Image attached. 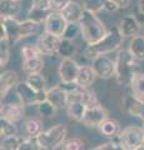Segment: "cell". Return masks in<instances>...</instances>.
<instances>
[{"label": "cell", "instance_id": "obj_32", "mask_svg": "<svg viewBox=\"0 0 144 150\" xmlns=\"http://www.w3.org/2000/svg\"><path fill=\"white\" fill-rule=\"evenodd\" d=\"M106 0H83V8L88 11L98 14L101 10H105Z\"/></svg>", "mask_w": 144, "mask_h": 150}, {"label": "cell", "instance_id": "obj_21", "mask_svg": "<svg viewBox=\"0 0 144 150\" xmlns=\"http://www.w3.org/2000/svg\"><path fill=\"white\" fill-rule=\"evenodd\" d=\"M21 11L19 0H1L0 1V14L6 18H16Z\"/></svg>", "mask_w": 144, "mask_h": 150}, {"label": "cell", "instance_id": "obj_42", "mask_svg": "<svg viewBox=\"0 0 144 150\" xmlns=\"http://www.w3.org/2000/svg\"><path fill=\"white\" fill-rule=\"evenodd\" d=\"M138 11L144 16V0H138Z\"/></svg>", "mask_w": 144, "mask_h": 150}, {"label": "cell", "instance_id": "obj_36", "mask_svg": "<svg viewBox=\"0 0 144 150\" xmlns=\"http://www.w3.org/2000/svg\"><path fill=\"white\" fill-rule=\"evenodd\" d=\"M62 150H85V143L80 138H69L62 145Z\"/></svg>", "mask_w": 144, "mask_h": 150}, {"label": "cell", "instance_id": "obj_3", "mask_svg": "<svg viewBox=\"0 0 144 150\" xmlns=\"http://www.w3.org/2000/svg\"><path fill=\"white\" fill-rule=\"evenodd\" d=\"M115 62V83L120 86L131 85L132 79L137 73L138 63L129 49H120L114 59Z\"/></svg>", "mask_w": 144, "mask_h": 150}, {"label": "cell", "instance_id": "obj_26", "mask_svg": "<svg viewBox=\"0 0 144 150\" xmlns=\"http://www.w3.org/2000/svg\"><path fill=\"white\" fill-rule=\"evenodd\" d=\"M129 86H131L132 94L134 96L144 100V73L137 71L135 75L133 76L132 83Z\"/></svg>", "mask_w": 144, "mask_h": 150}, {"label": "cell", "instance_id": "obj_17", "mask_svg": "<svg viewBox=\"0 0 144 150\" xmlns=\"http://www.w3.org/2000/svg\"><path fill=\"white\" fill-rule=\"evenodd\" d=\"M19 83V75L15 70H5L0 74V95L4 96L5 94L16 86Z\"/></svg>", "mask_w": 144, "mask_h": 150}, {"label": "cell", "instance_id": "obj_12", "mask_svg": "<svg viewBox=\"0 0 144 150\" xmlns=\"http://www.w3.org/2000/svg\"><path fill=\"white\" fill-rule=\"evenodd\" d=\"M106 118H108V112L99 103L94 106L88 108L84 114V118L82 120V124H84L88 128H99V125Z\"/></svg>", "mask_w": 144, "mask_h": 150}, {"label": "cell", "instance_id": "obj_28", "mask_svg": "<svg viewBox=\"0 0 144 150\" xmlns=\"http://www.w3.org/2000/svg\"><path fill=\"white\" fill-rule=\"evenodd\" d=\"M77 45L73 43V40L68 39H62V43L59 46V55L62 58H74V55L77 54Z\"/></svg>", "mask_w": 144, "mask_h": 150}, {"label": "cell", "instance_id": "obj_25", "mask_svg": "<svg viewBox=\"0 0 144 150\" xmlns=\"http://www.w3.org/2000/svg\"><path fill=\"white\" fill-rule=\"evenodd\" d=\"M129 51L137 60H144V35H135L131 38Z\"/></svg>", "mask_w": 144, "mask_h": 150}, {"label": "cell", "instance_id": "obj_15", "mask_svg": "<svg viewBox=\"0 0 144 150\" xmlns=\"http://www.w3.org/2000/svg\"><path fill=\"white\" fill-rule=\"evenodd\" d=\"M142 23L138 20L135 15H127L124 16L119 23V30L124 38H133L138 35L140 31Z\"/></svg>", "mask_w": 144, "mask_h": 150}, {"label": "cell", "instance_id": "obj_29", "mask_svg": "<svg viewBox=\"0 0 144 150\" xmlns=\"http://www.w3.org/2000/svg\"><path fill=\"white\" fill-rule=\"evenodd\" d=\"M36 110H38V114L41 116V118L49 119V118H52V116L55 115V111L58 109L49 100H44L36 105Z\"/></svg>", "mask_w": 144, "mask_h": 150}, {"label": "cell", "instance_id": "obj_46", "mask_svg": "<svg viewBox=\"0 0 144 150\" xmlns=\"http://www.w3.org/2000/svg\"><path fill=\"white\" fill-rule=\"evenodd\" d=\"M19 1H20V0H19Z\"/></svg>", "mask_w": 144, "mask_h": 150}, {"label": "cell", "instance_id": "obj_7", "mask_svg": "<svg viewBox=\"0 0 144 150\" xmlns=\"http://www.w3.org/2000/svg\"><path fill=\"white\" fill-rule=\"evenodd\" d=\"M63 38L53 35L50 33L43 31L36 39V46L39 48L43 56H57L59 55V46Z\"/></svg>", "mask_w": 144, "mask_h": 150}, {"label": "cell", "instance_id": "obj_11", "mask_svg": "<svg viewBox=\"0 0 144 150\" xmlns=\"http://www.w3.org/2000/svg\"><path fill=\"white\" fill-rule=\"evenodd\" d=\"M52 11L50 0H30V6L28 10V19L44 24L45 18Z\"/></svg>", "mask_w": 144, "mask_h": 150}, {"label": "cell", "instance_id": "obj_9", "mask_svg": "<svg viewBox=\"0 0 144 150\" xmlns=\"http://www.w3.org/2000/svg\"><path fill=\"white\" fill-rule=\"evenodd\" d=\"M67 25H68V21L62 15V13L52 10L48 14V16L45 18L43 28H44V31L63 38L64 31L67 29Z\"/></svg>", "mask_w": 144, "mask_h": 150}, {"label": "cell", "instance_id": "obj_18", "mask_svg": "<svg viewBox=\"0 0 144 150\" xmlns=\"http://www.w3.org/2000/svg\"><path fill=\"white\" fill-rule=\"evenodd\" d=\"M98 129H99V133L103 135L104 138H109V139L117 138L120 134V131H122L120 124L115 119H111L109 116L99 125Z\"/></svg>", "mask_w": 144, "mask_h": 150}, {"label": "cell", "instance_id": "obj_24", "mask_svg": "<svg viewBox=\"0 0 144 150\" xmlns=\"http://www.w3.org/2000/svg\"><path fill=\"white\" fill-rule=\"evenodd\" d=\"M24 131L28 138H38V135L43 131V123L40 119L29 118L24 120Z\"/></svg>", "mask_w": 144, "mask_h": 150}, {"label": "cell", "instance_id": "obj_37", "mask_svg": "<svg viewBox=\"0 0 144 150\" xmlns=\"http://www.w3.org/2000/svg\"><path fill=\"white\" fill-rule=\"evenodd\" d=\"M19 150H41L40 144L36 138H21L19 144Z\"/></svg>", "mask_w": 144, "mask_h": 150}, {"label": "cell", "instance_id": "obj_4", "mask_svg": "<svg viewBox=\"0 0 144 150\" xmlns=\"http://www.w3.org/2000/svg\"><path fill=\"white\" fill-rule=\"evenodd\" d=\"M67 135L68 129L65 128V125L58 124L49 128L48 130L41 131L36 140L43 150H57L67 140Z\"/></svg>", "mask_w": 144, "mask_h": 150}, {"label": "cell", "instance_id": "obj_38", "mask_svg": "<svg viewBox=\"0 0 144 150\" xmlns=\"http://www.w3.org/2000/svg\"><path fill=\"white\" fill-rule=\"evenodd\" d=\"M90 150H124V149L120 146V144L118 143L117 138H114V139H111V142L100 144V145H98V146L93 148Z\"/></svg>", "mask_w": 144, "mask_h": 150}, {"label": "cell", "instance_id": "obj_20", "mask_svg": "<svg viewBox=\"0 0 144 150\" xmlns=\"http://www.w3.org/2000/svg\"><path fill=\"white\" fill-rule=\"evenodd\" d=\"M95 78L98 76H96L92 65H80L77 84L82 88H90L93 85V83L95 81Z\"/></svg>", "mask_w": 144, "mask_h": 150}, {"label": "cell", "instance_id": "obj_30", "mask_svg": "<svg viewBox=\"0 0 144 150\" xmlns=\"http://www.w3.org/2000/svg\"><path fill=\"white\" fill-rule=\"evenodd\" d=\"M18 128L15 123H11L6 119H0V135L3 138H8V137H13V135H16Z\"/></svg>", "mask_w": 144, "mask_h": 150}, {"label": "cell", "instance_id": "obj_23", "mask_svg": "<svg viewBox=\"0 0 144 150\" xmlns=\"http://www.w3.org/2000/svg\"><path fill=\"white\" fill-rule=\"evenodd\" d=\"M41 26H43L41 23L34 21V20H31V19H26V20L20 21V39L23 40L29 36L36 35Z\"/></svg>", "mask_w": 144, "mask_h": 150}, {"label": "cell", "instance_id": "obj_44", "mask_svg": "<svg viewBox=\"0 0 144 150\" xmlns=\"http://www.w3.org/2000/svg\"><path fill=\"white\" fill-rule=\"evenodd\" d=\"M142 126H143V129H144V121H143V125Z\"/></svg>", "mask_w": 144, "mask_h": 150}, {"label": "cell", "instance_id": "obj_8", "mask_svg": "<svg viewBox=\"0 0 144 150\" xmlns=\"http://www.w3.org/2000/svg\"><path fill=\"white\" fill-rule=\"evenodd\" d=\"M80 65H79L73 58H62L59 64L58 74L62 84H73L77 83Z\"/></svg>", "mask_w": 144, "mask_h": 150}, {"label": "cell", "instance_id": "obj_39", "mask_svg": "<svg viewBox=\"0 0 144 150\" xmlns=\"http://www.w3.org/2000/svg\"><path fill=\"white\" fill-rule=\"evenodd\" d=\"M72 0H50L52 4V10L53 11H62Z\"/></svg>", "mask_w": 144, "mask_h": 150}, {"label": "cell", "instance_id": "obj_14", "mask_svg": "<svg viewBox=\"0 0 144 150\" xmlns=\"http://www.w3.org/2000/svg\"><path fill=\"white\" fill-rule=\"evenodd\" d=\"M69 93L63 85H57L46 90V100H49L57 109L67 108Z\"/></svg>", "mask_w": 144, "mask_h": 150}, {"label": "cell", "instance_id": "obj_1", "mask_svg": "<svg viewBox=\"0 0 144 150\" xmlns=\"http://www.w3.org/2000/svg\"><path fill=\"white\" fill-rule=\"evenodd\" d=\"M124 41V36L119 30V26H114L108 30L106 35L98 43L87 45L84 49V56L88 60H94L95 58L101 55H108L109 53L118 50Z\"/></svg>", "mask_w": 144, "mask_h": 150}, {"label": "cell", "instance_id": "obj_5", "mask_svg": "<svg viewBox=\"0 0 144 150\" xmlns=\"http://www.w3.org/2000/svg\"><path fill=\"white\" fill-rule=\"evenodd\" d=\"M118 143L124 150H133L144 144V129L143 126L129 125L124 128L117 137Z\"/></svg>", "mask_w": 144, "mask_h": 150}, {"label": "cell", "instance_id": "obj_33", "mask_svg": "<svg viewBox=\"0 0 144 150\" xmlns=\"http://www.w3.org/2000/svg\"><path fill=\"white\" fill-rule=\"evenodd\" d=\"M21 54V59L23 60H28V59H33L36 58V56H40L41 53L39 48L36 46V44H25L23 45V48L20 50Z\"/></svg>", "mask_w": 144, "mask_h": 150}, {"label": "cell", "instance_id": "obj_41", "mask_svg": "<svg viewBox=\"0 0 144 150\" xmlns=\"http://www.w3.org/2000/svg\"><path fill=\"white\" fill-rule=\"evenodd\" d=\"M119 8L115 5V4L111 1V0H106V4H105V11H109V13H115L118 11Z\"/></svg>", "mask_w": 144, "mask_h": 150}, {"label": "cell", "instance_id": "obj_40", "mask_svg": "<svg viewBox=\"0 0 144 150\" xmlns=\"http://www.w3.org/2000/svg\"><path fill=\"white\" fill-rule=\"evenodd\" d=\"M115 5H117L119 8V10L120 9H127L129 8V5H131V3H132V0H111Z\"/></svg>", "mask_w": 144, "mask_h": 150}, {"label": "cell", "instance_id": "obj_10", "mask_svg": "<svg viewBox=\"0 0 144 150\" xmlns=\"http://www.w3.org/2000/svg\"><path fill=\"white\" fill-rule=\"evenodd\" d=\"M92 67L94 69L96 76L104 80L114 78L115 74V62L108 55H101L92 60Z\"/></svg>", "mask_w": 144, "mask_h": 150}, {"label": "cell", "instance_id": "obj_45", "mask_svg": "<svg viewBox=\"0 0 144 150\" xmlns=\"http://www.w3.org/2000/svg\"><path fill=\"white\" fill-rule=\"evenodd\" d=\"M143 33H144V28H143Z\"/></svg>", "mask_w": 144, "mask_h": 150}, {"label": "cell", "instance_id": "obj_16", "mask_svg": "<svg viewBox=\"0 0 144 150\" xmlns=\"http://www.w3.org/2000/svg\"><path fill=\"white\" fill-rule=\"evenodd\" d=\"M123 106L125 112H128L129 115L135 116V118H139L144 121V100L143 99L135 98L134 95L127 96L124 99Z\"/></svg>", "mask_w": 144, "mask_h": 150}, {"label": "cell", "instance_id": "obj_34", "mask_svg": "<svg viewBox=\"0 0 144 150\" xmlns=\"http://www.w3.org/2000/svg\"><path fill=\"white\" fill-rule=\"evenodd\" d=\"M21 138L18 135H13V137L3 138L1 144H0V150H19Z\"/></svg>", "mask_w": 144, "mask_h": 150}, {"label": "cell", "instance_id": "obj_13", "mask_svg": "<svg viewBox=\"0 0 144 150\" xmlns=\"http://www.w3.org/2000/svg\"><path fill=\"white\" fill-rule=\"evenodd\" d=\"M24 105L21 103H11V104H1L0 115L3 119H6L11 123H18L24 118Z\"/></svg>", "mask_w": 144, "mask_h": 150}, {"label": "cell", "instance_id": "obj_43", "mask_svg": "<svg viewBox=\"0 0 144 150\" xmlns=\"http://www.w3.org/2000/svg\"><path fill=\"white\" fill-rule=\"evenodd\" d=\"M133 150H144V144H142L140 146H138V148H135V149H133Z\"/></svg>", "mask_w": 144, "mask_h": 150}, {"label": "cell", "instance_id": "obj_22", "mask_svg": "<svg viewBox=\"0 0 144 150\" xmlns=\"http://www.w3.org/2000/svg\"><path fill=\"white\" fill-rule=\"evenodd\" d=\"M44 59H43V55L40 56H36V58L33 59H28V60H23V64H21V69L25 74L30 75V74H38L41 73L44 69Z\"/></svg>", "mask_w": 144, "mask_h": 150}, {"label": "cell", "instance_id": "obj_19", "mask_svg": "<svg viewBox=\"0 0 144 150\" xmlns=\"http://www.w3.org/2000/svg\"><path fill=\"white\" fill-rule=\"evenodd\" d=\"M83 11H84L83 5H80L78 1H73L72 0L60 13H62V15L65 18L68 23H79Z\"/></svg>", "mask_w": 144, "mask_h": 150}, {"label": "cell", "instance_id": "obj_6", "mask_svg": "<svg viewBox=\"0 0 144 150\" xmlns=\"http://www.w3.org/2000/svg\"><path fill=\"white\" fill-rule=\"evenodd\" d=\"M15 90L24 106L38 105L39 103L46 100V91H36L26 81H19L15 86Z\"/></svg>", "mask_w": 144, "mask_h": 150}, {"label": "cell", "instance_id": "obj_35", "mask_svg": "<svg viewBox=\"0 0 144 150\" xmlns=\"http://www.w3.org/2000/svg\"><path fill=\"white\" fill-rule=\"evenodd\" d=\"M80 34H82V30H80V24L79 23H68L67 29L63 34V39L74 41Z\"/></svg>", "mask_w": 144, "mask_h": 150}, {"label": "cell", "instance_id": "obj_27", "mask_svg": "<svg viewBox=\"0 0 144 150\" xmlns=\"http://www.w3.org/2000/svg\"><path fill=\"white\" fill-rule=\"evenodd\" d=\"M25 81L29 84V85L33 88L34 90H36V91H46L45 90V88H46V80H45V78L40 73L28 75V78H26Z\"/></svg>", "mask_w": 144, "mask_h": 150}, {"label": "cell", "instance_id": "obj_31", "mask_svg": "<svg viewBox=\"0 0 144 150\" xmlns=\"http://www.w3.org/2000/svg\"><path fill=\"white\" fill-rule=\"evenodd\" d=\"M10 60V41L8 38L0 39V65L5 67Z\"/></svg>", "mask_w": 144, "mask_h": 150}, {"label": "cell", "instance_id": "obj_2", "mask_svg": "<svg viewBox=\"0 0 144 150\" xmlns=\"http://www.w3.org/2000/svg\"><path fill=\"white\" fill-rule=\"evenodd\" d=\"M79 24H80V30H82L80 35L87 45L98 43L108 33L105 24L98 18V15L95 13L85 10V9L82 14Z\"/></svg>", "mask_w": 144, "mask_h": 150}]
</instances>
